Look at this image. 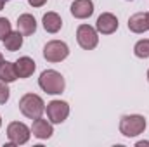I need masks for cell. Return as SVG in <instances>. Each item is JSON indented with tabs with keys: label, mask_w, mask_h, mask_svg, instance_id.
Listing matches in <instances>:
<instances>
[{
	"label": "cell",
	"mask_w": 149,
	"mask_h": 147,
	"mask_svg": "<svg viewBox=\"0 0 149 147\" xmlns=\"http://www.w3.org/2000/svg\"><path fill=\"white\" fill-rule=\"evenodd\" d=\"M134 54L139 57V59H148L149 57V40L144 38V40H139L134 47Z\"/></svg>",
	"instance_id": "e0dca14e"
},
{
	"label": "cell",
	"mask_w": 149,
	"mask_h": 147,
	"mask_svg": "<svg viewBox=\"0 0 149 147\" xmlns=\"http://www.w3.org/2000/svg\"><path fill=\"white\" fill-rule=\"evenodd\" d=\"M2 62H3V55H2V52H0V66H2Z\"/></svg>",
	"instance_id": "603a6c76"
},
{
	"label": "cell",
	"mask_w": 149,
	"mask_h": 147,
	"mask_svg": "<svg viewBox=\"0 0 149 147\" xmlns=\"http://www.w3.org/2000/svg\"><path fill=\"white\" fill-rule=\"evenodd\" d=\"M0 126H2V116H0Z\"/></svg>",
	"instance_id": "d4e9b609"
},
{
	"label": "cell",
	"mask_w": 149,
	"mask_h": 147,
	"mask_svg": "<svg viewBox=\"0 0 149 147\" xmlns=\"http://www.w3.org/2000/svg\"><path fill=\"white\" fill-rule=\"evenodd\" d=\"M3 45H5V49L9 50V52H16V50H19L21 47H23V35L19 33V31H10L5 40H3Z\"/></svg>",
	"instance_id": "9a60e30c"
},
{
	"label": "cell",
	"mask_w": 149,
	"mask_h": 147,
	"mask_svg": "<svg viewBox=\"0 0 149 147\" xmlns=\"http://www.w3.org/2000/svg\"><path fill=\"white\" fill-rule=\"evenodd\" d=\"M19 111L30 118V119H37L42 118L43 111H45V104H43V99L37 95V94H24L21 99H19Z\"/></svg>",
	"instance_id": "7a4b0ae2"
},
{
	"label": "cell",
	"mask_w": 149,
	"mask_h": 147,
	"mask_svg": "<svg viewBox=\"0 0 149 147\" xmlns=\"http://www.w3.org/2000/svg\"><path fill=\"white\" fill-rule=\"evenodd\" d=\"M95 28L99 33L102 35H113L116 30H118V17L111 14V12H102L99 17H97V23H95Z\"/></svg>",
	"instance_id": "ba28073f"
},
{
	"label": "cell",
	"mask_w": 149,
	"mask_h": 147,
	"mask_svg": "<svg viewBox=\"0 0 149 147\" xmlns=\"http://www.w3.org/2000/svg\"><path fill=\"white\" fill-rule=\"evenodd\" d=\"M9 95H10V90L7 87V81L0 80V104H5L9 101Z\"/></svg>",
	"instance_id": "d6986e66"
},
{
	"label": "cell",
	"mask_w": 149,
	"mask_h": 147,
	"mask_svg": "<svg viewBox=\"0 0 149 147\" xmlns=\"http://www.w3.org/2000/svg\"><path fill=\"white\" fill-rule=\"evenodd\" d=\"M28 3H30L31 7H42V5L47 3V0H28Z\"/></svg>",
	"instance_id": "ffe728a7"
},
{
	"label": "cell",
	"mask_w": 149,
	"mask_h": 147,
	"mask_svg": "<svg viewBox=\"0 0 149 147\" xmlns=\"http://www.w3.org/2000/svg\"><path fill=\"white\" fill-rule=\"evenodd\" d=\"M42 23H43V28L47 33H57L63 28V19L57 12H47L42 19Z\"/></svg>",
	"instance_id": "5bb4252c"
},
{
	"label": "cell",
	"mask_w": 149,
	"mask_h": 147,
	"mask_svg": "<svg viewBox=\"0 0 149 147\" xmlns=\"http://www.w3.org/2000/svg\"><path fill=\"white\" fill-rule=\"evenodd\" d=\"M135 146H137V147H142V146L149 147V142H137V144H135Z\"/></svg>",
	"instance_id": "44dd1931"
},
{
	"label": "cell",
	"mask_w": 149,
	"mask_h": 147,
	"mask_svg": "<svg viewBox=\"0 0 149 147\" xmlns=\"http://www.w3.org/2000/svg\"><path fill=\"white\" fill-rule=\"evenodd\" d=\"M10 31H12V28H10L9 19H7V17H0V40L3 42V40H5V37H7Z\"/></svg>",
	"instance_id": "ac0fdd59"
},
{
	"label": "cell",
	"mask_w": 149,
	"mask_h": 147,
	"mask_svg": "<svg viewBox=\"0 0 149 147\" xmlns=\"http://www.w3.org/2000/svg\"><path fill=\"white\" fill-rule=\"evenodd\" d=\"M128 30L132 33H146L149 30L148 26V14L146 12H137L128 17Z\"/></svg>",
	"instance_id": "8fae6325"
},
{
	"label": "cell",
	"mask_w": 149,
	"mask_h": 147,
	"mask_svg": "<svg viewBox=\"0 0 149 147\" xmlns=\"http://www.w3.org/2000/svg\"><path fill=\"white\" fill-rule=\"evenodd\" d=\"M76 40H78V45L85 50H92L97 47L99 43V35H97V30H94L90 24H80L78 30H76Z\"/></svg>",
	"instance_id": "8992f818"
},
{
	"label": "cell",
	"mask_w": 149,
	"mask_h": 147,
	"mask_svg": "<svg viewBox=\"0 0 149 147\" xmlns=\"http://www.w3.org/2000/svg\"><path fill=\"white\" fill-rule=\"evenodd\" d=\"M38 85L43 92L50 94V95H57V94H63L64 92V78L63 74L56 69H45L43 73L40 74L38 78Z\"/></svg>",
	"instance_id": "6da1fadb"
},
{
	"label": "cell",
	"mask_w": 149,
	"mask_h": 147,
	"mask_svg": "<svg viewBox=\"0 0 149 147\" xmlns=\"http://www.w3.org/2000/svg\"><path fill=\"white\" fill-rule=\"evenodd\" d=\"M148 81H149V69H148Z\"/></svg>",
	"instance_id": "484cf974"
},
{
	"label": "cell",
	"mask_w": 149,
	"mask_h": 147,
	"mask_svg": "<svg viewBox=\"0 0 149 147\" xmlns=\"http://www.w3.org/2000/svg\"><path fill=\"white\" fill-rule=\"evenodd\" d=\"M31 128H28L21 121H12L7 126V137L10 140V146H23L30 140Z\"/></svg>",
	"instance_id": "5b68a950"
},
{
	"label": "cell",
	"mask_w": 149,
	"mask_h": 147,
	"mask_svg": "<svg viewBox=\"0 0 149 147\" xmlns=\"http://www.w3.org/2000/svg\"><path fill=\"white\" fill-rule=\"evenodd\" d=\"M71 14L76 19H87L94 14V2L92 0H74L71 3Z\"/></svg>",
	"instance_id": "9c48e42d"
},
{
	"label": "cell",
	"mask_w": 149,
	"mask_h": 147,
	"mask_svg": "<svg viewBox=\"0 0 149 147\" xmlns=\"http://www.w3.org/2000/svg\"><path fill=\"white\" fill-rule=\"evenodd\" d=\"M14 66H16V73H17V78H30L31 74L35 73V61L31 59V57H28V55H24V57H19L16 62H14Z\"/></svg>",
	"instance_id": "7c38bea8"
},
{
	"label": "cell",
	"mask_w": 149,
	"mask_h": 147,
	"mask_svg": "<svg viewBox=\"0 0 149 147\" xmlns=\"http://www.w3.org/2000/svg\"><path fill=\"white\" fill-rule=\"evenodd\" d=\"M0 80H3L7 83H12V81L17 80V73H16L14 62H9V61L2 62V66H0Z\"/></svg>",
	"instance_id": "2e32d148"
},
{
	"label": "cell",
	"mask_w": 149,
	"mask_h": 147,
	"mask_svg": "<svg viewBox=\"0 0 149 147\" xmlns=\"http://www.w3.org/2000/svg\"><path fill=\"white\" fill-rule=\"evenodd\" d=\"M70 116V104L64 101H52L47 104V118L50 123H63Z\"/></svg>",
	"instance_id": "52a82bcc"
},
{
	"label": "cell",
	"mask_w": 149,
	"mask_h": 147,
	"mask_svg": "<svg viewBox=\"0 0 149 147\" xmlns=\"http://www.w3.org/2000/svg\"><path fill=\"white\" fill-rule=\"evenodd\" d=\"M17 31L23 37H30L37 31V21L31 14H21L17 17Z\"/></svg>",
	"instance_id": "4fadbf2b"
},
{
	"label": "cell",
	"mask_w": 149,
	"mask_h": 147,
	"mask_svg": "<svg viewBox=\"0 0 149 147\" xmlns=\"http://www.w3.org/2000/svg\"><path fill=\"white\" fill-rule=\"evenodd\" d=\"M146 130V118L141 114H127L120 119V132L125 137H137Z\"/></svg>",
	"instance_id": "3957f363"
},
{
	"label": "cell",
	"mask_w": 149,
	"mask_h": 147,
	"mask_svg": "<svg viewBox=\"0 0 149 147\" xmlns=\"http://www.w3.org/2000/svg\"><path fill=\"white\" fill-rule=\"evenodd\" d=\"M31 133H33L37 139H40V140L50 139V137H52V133H54L52 123H49L47 119H42V118L33 119V125H31Z\"/></svg>",
	"instance_id": "30bf717a"
},
{
	"label": "cell",
	"mask_w": 149,
	"mask_h": 147,
	"mask_svg": "<svg viewBox=\"0 0 149 147\" xmlns=\"http://www.w3.org/2000/svg\"><path fill=\"white\" fill-rule=\"evenodd\" d=\"M5 2H7V0H0V10L3 9V5H5Z\"/></svg>",
	"instance_id": "7402d4cb"
},
{
	"label": "cell",
	"mask_w": 149,
	"mask_h": 147,
	"mask_svg": "<svg viewBox=\"0 0 149 147\" xmlns=\"http://www.w3.org/2000/svg\"><path fill=\"white\" fill-rule=\"evenodd\" d=\"M70 55V47L61 40H50L43 47V57L49 62H61Z\"/></svg>",
	"instance_id": "277c9868"
},
{
	"label": "cell",
	"mask_w": 149,
	"mask_h": 147,
	"mask_svg": "<svg viewBox=\"0 0 149 147\" xmlns=\"http://www.w3.org/2000/svg\"><path fill=\"white\" fill-rule=\"evenodd\" d=\"M148 26H149V12H148Z\"/></svg>",
	"instance_id": "cb8c5ba5"
}]
</instances>
